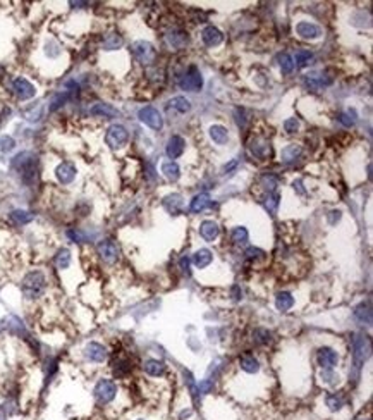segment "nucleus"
I'll return each instance as SVG.
<instances>
[{
	"label": "nucleus",
	"instance_id": "14",
	"mask_svg": "<svg viewBox=\"0 0 373 420\" xmlns=\"http://www.w3.org/2000/svg\"><path fill=\"white\" fill-rule=\"evenodd\" d=\"M296 31H298V34L303 38H317V36H320V33H322V30L317 24L308 23V21L299 23L298 26H296Z\"/></svg>",
	"mask_w": 373,
	"mask_h": 420
},
{
	"label": "nucleus",
	"instance_id": "13",
	"mask_svg": "<svg viewBox=\"0 0 373 420\" xmlns=\"http://www.w3.org/2000/svg\"><path fill=\"white\" fill-rule=\"evenodd\" d=\"M201 38H203V42L205 45L208 47H217L220 42H222V33H220L217 28L213 26H208L203 30V33H201Z\"/></svg>",
	"mask_w": 373,
	"mask_h": 420
},
{
	"label": "nucleus",
	"instance_id": "11",
	"mask_svg": "<svg viewBox=\"0 0 373 420\" xmlns=\"http://www.w3.org/2000/svg\"><path fill=\"white\" fill-rule=\"evenodd\" d=\"M132 52H134V55L138 57L143 64L151 62L155 57V52H153V49H151V45L145 42H136L134 45H132Z\"/></svg>",
	"mask_w": 373,
	"mask_h": 420
},
{
	"label": "nucleus",
	"instance_id": "30",
	"mask_svg": "<svg viewBox=\"0 0 373 420\" xmlns=\"http://www.w3.org/2000/svg\"><path fill=\"white\" fill-rule=\"evenodd\" d=\"M232 241L236 245H243V243L248 241V231H246L244 227H236L232 231Z\"/></svg>",
	"mask_w": 373,
	"mask_h": 420
},
{
	"label": "nucleus",
	"instance_id": "8",
	"mask_svg": "<svg viewBox=\"0 0 373 420\" xmlns=\"http://www.w3.org/2000/svg\"><path fill=\"white\" fill-rule=\"evenodd\" d=\"M12 88H14V93L17 95L21 100L33 99L34 93H36V90H34L33 84H31L28 80H24V78H17V80H14Z\"/></svg>",
	"mask_w": 373,
	"mask_h": 420
},
{
	"label": "nucleus",
	"instance_id": "3",
	"mask_svg": "<svg viewBox=\"0 0 373 420\" xmlns=\"http://www.w3.org/2000/svg\"><path fill=\"white\" fill-rule=\"evenodd\" d=\"M128 138H129L128 129H126L124 126L114 124V126H110L109 131H107L105 140L112 148H121V147H124V145L128 143Z\"/></svg>",
	"mask_w": 373,
	"mask_h": 420
},
{
	"label": "nucleus",
	"instance_id": "19",
	"mask_svg": "<svg viewBox=\"0 0 373 420\" xmlns=\"http://www.w3.org/2000/svg\"><path fill=\"white\" fill-rule=\"evenodd\" d=\"M143 369L146 374L153 375V377H159V375H162L165 372V365L162 362H159V360H148L146 364L143 365Z\"/></svg>",
	"mask_w": 373,
	"mask_h": 420
},
{
	"label": "nucleus",
	"instance_id": "6",
	"mask_svg": "<svg viewBox=\"0 0 373 420\" xmlns=\"http://www.w3.org/2000/svg\"><path fill=\"white\" fill-rule=\"evenodd\" d=\"M353 358H355V365L356 369H359L363 364H365L366 356H368L370 352V341L366 337H355V343H353Z\"/></svg>",
	"mask_w": 373,
	"mask_h": 420
},
{
	"label": "nucleus",
	"instance_id": "4",
	"mask_svg": "<svg viewBox=\"0 0 373 420\" xmlns=\"http://www.w3.org/2000/svg\"><path fill=\"white\" fill-rule=\"evenodd\" d=\"M97 252L102 257V260L107 262V264H115L117 258H119V248H117V245L112 239H103V241L98 243Z\"/></svg>",
	"mask_w": 373,
	"mask_h": 420
},
{
	"label": "nucleus",
	"instance_id": "21",
	"mask_svg": "<svg viewBox=\"0 0 373 420\" xmlns=\"http://www.w3.org/2000/svg\"><path fill=\"white\" fill-rule=\"evenodd\" d=\"M71 264V252L67 248H61L55 255V265L59 269H67Z\"/></svg>",
	"mask_w": 373,
	"mask_h": 420
},
{
	"label": "nucleus",
	"instance_id": "28",
	"mask_svg": "<svg viewBox=\"0 0 373 420\" xmlns=\"http://www.w3.org/2000/svg\"><path fill=\"white\" fill-rule=\"evenodd\" d=\"M313 61V53L309 50H298L296 52V62H298L299 67H305V66L311 64Z\"/></svg>",
	"mask_w": 373,
	"mask_h": 420
},
{
	"label": "nucleus",
	"instance_id": "15",
	"mask_svg": "<svg viewBox=\"0 0 373 420\" xmlns=\"http://www.w3.org/2000/svg\"><path fill=\"white\" fill-rule=\"evenodd\" d=\"M200 235H201V238L207 239V241H213V239H217V236H219V226H217L213 220H205L200 226Z\"/></svg>",
	"mask_w": 373,
	"mask_h": 420
},
{
	"label": "nucleus",
	"instance_id": "7",
	"mask_svg": "<svg viewBox=\"0 0 373 420\" xmlns=\"http://www.w3.org/2000/svg\"><path fill=\"white\" fill-rule=\"evenodd\" d=\"M140 119L145 122L146 126L153 129H162L163 126V121H162V116L159 114V110L153 109V107H145V109L140 110Z\"/></svg>",
	"mask_w": 373,
	"mask_h": 420
},
{
	"label": "nucleus",
	"instance_id": "33",
	"mask_svg": "<svg viewBox=\"0 0 373 420\" xmlns=\"http://www.w3.org/2000/svg\"><path fill=\"white\" fill-rule=\"evenodd\" d=\"M165 205L169 210H172V212H178V208L181 207V197L179 195H172V197H169L165 200Z\"/></svg>",
	"mask_w": 373,
	"mask_h": 420
},
{
	"label": "nucleus",
	"instance_id": "23",
	"mask_svg": "<svg viewBox=\"0 0 373 420\" xmlns=\"http://www.w3.org/2000/svg\"><path fill=\"white\" fill-rule=\"evenodd\" d=\"M239 364H241V367L244 369L246 372H249V374H253V372H257L258 369H260V364H258V360L255 358V356H251V355L243 356Z\"/></svg>",
	"mask_w": 373,
	"mask_h": 420
},
{
	"label": "nucleus",
	"instance_id": "22",
	"mask_svg": "<svg viewBox=\"0 0 373 420\" xmlns=\"http://www.w3.org/2000/svg\"><path fill=\"white\" fill-rule=\"evenodd\" d=\"M210 136L211 140L215 141V143H226L227 141V129L224 128V126H211L210 128Z\"/></svg>",
	"mask_w": 373,
	"mask_h": 420
},
{
	"label": "nucleus",
	"instance_id": "26",
	"mask_svg": "<svg viewBox=\"0 0 373 420\" xmlns=\"http://www.w3.org/2000/svg\"><path fill=\"white\" fill-rule=\"evenodd\" d=\"M121 45H122V38L119 36V34H115V33L107 34L105 40H103V47H105L107 50H115V49H119Z\"/></svg>",
	"mask_w": 373,
	"mask_h": 420
},
{
	"label": "nucleus",
	"instance_id": "12",
	"mask_svg": "<svg viewBox=\"0 0 373 420\" xmlns=\"http://www.w3.org/2000/svg\"><path fill=\"white\" fill-rule=\"evenodd\" d=\"M55 174H57V179H59V181L64 183V185H67V183H71L72 179L76 178V167L72 166L71 162H62L61 166L57 167Z\"/></svg>",
	"mask_w": 373,
	"mask_h": 420
},
{
	"label": "nucleus",
	"instance_id": "17",
	"mask_svg": "<svg viewBox=\"0 0 373 420\" xmlns=\"http://www.w3.org/2000/svg\"><path fill=\"white\" fill-rule=\"evenodd\" d=\"M91 114L93 116H103V118H117L119 116V112L109 103H95L91 107Z\"/></svg>",
	"mask_w": 373,
	"mask_h": 420
},
{
	"label": "nucleus",
	"instance_id": "39",
	"mask_svg": "<svg viewBox=\"0 0 373 420\" xmlns=\"http://www.w3.org/2000/svg\"><path fill=\"white\" fill-rule=\"evenodd\" d=\"M67 236L72 239V241H78V243H81V241H83V239H84V238H83V235H81L80 231H76V229H69V231H67Z\"/></svg>",
	"mask_w": 373,
	"mask_h": 420
},
{
	"label": "nucleus",
	"instance_id": "24",
	"mask_svg": "<svg viewBox=\"0 0 373 420\" xmlns=\"http://www.w3.org/2000/svg\"><path fill=\"white\" fill-rule=\"evenodd\" d=\"M292 305H294V298L289 293H279V296H277V308H279L280 312H287Z\"/></svg>",
	"mask_w": 373,
	"mask_h": 420
},
{
	"label": "nucleus",
	"instance_id": "32",
	"mask_svg": "<svg viewBox=\"0 0 373 420\" xmlns=\"http://www.w3.org/2000/svg\"><path fill=\"white\" fill-rule=\"evenodd\" d=\"M327 406H330V410H341V406H342V398L337 396V394H328Z\"/></svg>",
	"mask_w": 373,
	"mask_h": 420
},
{
	"label": "nucleus",
	"instance_id": "38",
	"mask_svg": "<svg viewBox=\"0 0 373 420\" xmlns=\"http://www.w3.org/2000/svg\"><path fill=\"white\" fill-rule=\"evenodd\" d=\"M267 200H270V202H267V208L270 210L272 214H274V212H276L277 205H279V197H277V195H270Z\"/></svg>",
	"mask_w": 373,
	"mask_h": 420
},
{
	"label": "nucleus",
	"instance_id": "9",
	"mask_svg": "<svg viewBox=\"0 0 373 420\" xmlns=\"http://www.w3.org/2000/svg\"><path fill=\"white\" fill-rule=\"evenodd\" d=\"M84 353H86V356L91 360V362H97V364H102L103 360L107 358V350L103 345H100V343H88L86 348H84Z\"/></svg>",
	"mask_w": 373,
	"mask_h": 420
},
{
	"label": "nucleus",
	"instance_id": "16",
	"mask_svg": "<svg viewBox=\"0 0 373 420\" xmlns=\"http://www.w3.org/2000/svg\"><path fill=\"white\" fill-rule=\"evenodd\" d=\"M184 151V140L181 136H172L169 140V145H167V155L170 159H178Z\"/></svg>",
	"mask_w": 373,
	"mask_h": 420
},
{
	"label": "nucleus",
	"instance_id": "27",
	"mask_svg": "<svg viewBox=\"0 0 373 420\" xmlns=\"http://www.w3.org/2000/svg\"><path fill=\"white\" fill-rule=\"evenodd\" d=\"M162 172H163V174H165L169 179L176 181V179L179 178V167H178V164L172 162V160H170V162H165V164L162 166Z\"/></svg>",
	"mask_w": 373,
	"mask_h": 420
},
{
	"label": "nucleus",
	"instance_id": "5",
	"mask_svg": "<svg viewBox=\"0 0 373 420\" xmlns=\"http://www.w3.org/2000/svg\"><path fill=\"white\" fill-rule=\"evenodd\" d=\"M179 84H181L182 90H188V91H196L200 90L201 84H203V80H201V74L198 72V69L195 66L189 67V71L182 76L181 80H179Z\"/></svg>",
	"mask_w": 373,
	"mask_h": 420
},
{
	"label": "nucleus",
	"instance_id": "35",
	"mask_svg": "<svg viewBox=\"0 0 373 420\" xmlns=\"http://www.w3.org/2000/svg\"><path fill=\"white\" fill-rule=\"evenodd\" d=\"M188 42V36L184 33H174V36H170V45L174 47H182Z\"/></svg>",
	"mask_w": 373,
	"mask_h": 420
},
{
	"label": "nucleus",
	"instance_id": "10",
	"mask_svg": "<svg viewBox=\"0 0 373 420\" xmlns=\"http://www.w3.org/2000/svg\"><path fill=\"white\" fill-rule=\"evenodd\" d=\"M317 360H318V365H320V367H324L325 370H328V369H332L334 365H337L339 356H337V353L334 352V350L322 348L317 355Z\"/></svg>",
	"mask_w": 373,
	"mask_h": 420
},
{
	"label": "nucleus",
	"instance_id": "29",
	"mask_svg": "<svg viewBox=\"0 0 373 420\" xmlns=\"http://www.w3.org/2000/svg\"><path fill=\"white\" fill-rule=\"evenodd\" d=\"M301 153V148L296 147V145H291V147H287L286 150L282 151V159L284 162H291V160H294L296 157Z\"/></svg>",
	"mask_w": 373,
	"mask_h": 420
},
{
	"label": "nucleus",
	"instance_id": "20",
	"mask_svg": "<svg viewBox=\"0 0 373 420\" xmlns=\"http://www.w3.org/2000/svg\"><path fill=\"white\" fill-rule=\"evenodd\" d=\"M195 265L198 267V269H205L207 265H210V262L213 260V257H211V252L208 250H198L195 253Z\"/></svg>",
	"mask_w": 373,
	"mask_h": 420
},
{
	"label": "nucleus",
	"instance_id": "34",
	"mask_svg": "<svg viewBox=\"0 0 373 420\" xmlns=\"http://www.w3.org/2000/svg\"><path fill=\"white\" fill-rule=\"evenodd\" d=\"M280 67H282V72H286V74H289V72L294 69L292 59H291V57L287 55V53H284V55L280 57Z\"/></svg>",
	"mask_w": 373,
	"mask_h": 420
},
{
	"label": "nucleus",
	"instance_id": "1",
	"mask_svg": "<svg viewBox=\"0 0 373 420\" xmlns=\"http://www.w3.org/2000/svg\"><path fill=\"white\" fill-rule=\"evenodd\" d=\"M45 286H47V279H45V276H43V272H40V270L30 272L23 279V284H21L24 296L30 300L40 298V296L43 295V291H45Z\"/></svg>",
	"mask_w": 373,
	"mask_h": 420
},
{
	"label": "nucleus",
	"instance_id": "37",
	"mask_svg": "<svg viewBox=\"0 0 373 420\" xmlns=\"http://www.w3.org/2000/svg\"><path fill=\"white\" fill-rule=\"evenodd\" d=\"M284 128H286L287 133H294V131H298L299 122L296 121V119H287V121L284 122Z\"/></svg>",
	"mask_w": 373,
	"mask_h": 420
},
{
	"label": "nucleus",
	"instance_id": "18",
	"mask_svg": "<svg viewBox=\"0 0 373 420\" xmlns=\"http://www.w3.org/2000/svg\"><path fill=\"white\" fill-rule=\"evenodd\" d=\"M208 207H211V200L207 193H203V195H198V197L193 198L191 207L189 208H191V212H203L205 208H208Z\"/></svg>",
	"mask_w": 373,
	"mask_h": 420
},
{
	"label": "nucleus",
	"instance_id": "31",
	"mask_svg": "<svg viewBox=\"0 0 373 420\" xmlns=\"http://www.w3.org/2000/svg\"><path fill=\"white\" fill-rule=\"evenodd\" d=\"M12 219H14L17 224H28L31 219H33V216L28 212H24V210H14V212H12Z\"/></svg>",
	"mask_w": 373,
	"mask_h": 420
},
{
	"label": "nucleus",
	"instance_id": "2",
	"mask_svg": "<svg viewBox=\"0 0 373 420\" xmlns=\"http://www.w3.org/2000/svg\"><path fill=\"white\" fill-rule=\"evenodd\" d=\"M117 394V386L110 379H100L95 386V400L98 405H109Z\"/></svg>",
	"mask_w": 373,
	"mask_h": 420
},
{
	"label": "nucleus",
	"instance_id": "36",
	"mask_svg": "<svg viewBox=\"0 0 373 420\" xmlns=\"http://www.w3.org/2000/svg\"><path fill=\"white\" fill-rule=\"evenodd\" d=\"M14 140L11 136H2L0 138V150L2 151H11L14 148Z\"/></svg>",
	"mask_w": 373,
	"mask_h": 420
},
{
	"label": "nucleus",
	"instance_id": "25",
	"mask_svg": "<svg viewBox=\"0 0 373 420\" xmlns=\"http://www.w3.org/2000/svg\"><path fill=\"white\" fill-rule=\"evenodd\" d=\"M167 107L174 110H179V112H188V110L191 109V105H189V102L184 97H176V99H172Z\"/></svg>",
	"mask_w": 373,
	"mask_h": 420
}]
</instances>
